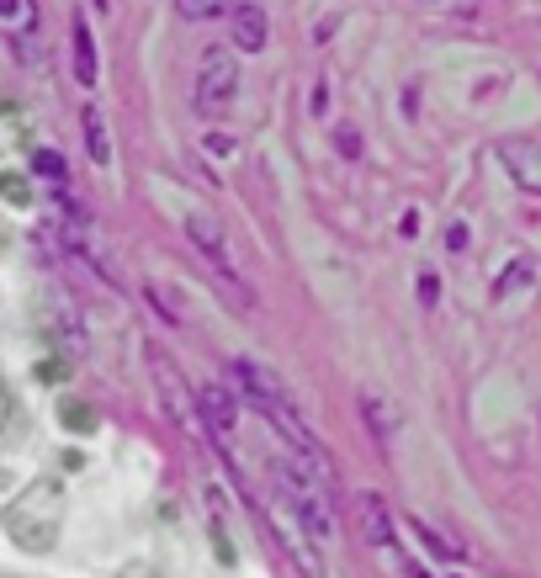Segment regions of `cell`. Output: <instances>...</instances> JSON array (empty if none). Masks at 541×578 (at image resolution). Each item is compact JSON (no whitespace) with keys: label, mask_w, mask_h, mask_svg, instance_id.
<instances>
[{"label":"cell","mask_w":541,"mask_h":578,"mask_svg":"<svg viewBox=\"0 0 541 578\" xmlns=\"http://www.w3.org/2000/svg\"><path fill=\"white\" fill-rule=\"evenodd\" d=\"M234 90H239V70H234V53L229 48H208L202 70H197V112L208 123H223L234 112Z\"/></svg>","instance_id":"cell-2"},{"label":"cell","mask_w":541,"mask_h":578,"mask_svg":"<svg viewBox=\"0 0 541 578\" xmlns=\"http://www.w3.org/2000/svg\"><path fill=\"white\" fill-rule=\"evenodd\" d=\"M59 419H64V430H96V414L85 409V404H64V409H59Z\"/></svg>","instance_id":"cell-12"},{"label":"cell","mask_w":541,"mask_h":578,"mask_svg":"<svg viewBox=\"0 0 541 578\" xmlns=\"http://www.w3.org/2000/svg\"><path fill=\"white\" fill-rule=\"evenodd\" d=\"M155 382H160V393H165V409L175 414L186 430H197V409H192V393H186L181 372H175L170 361H155Z\"/></svg>","instance_id":"cell-3"},{"label":"cell","mask_w":541,"mask_h":578,"mask_svg":"<svg viewBox=\"0 0 541 578\" xmlns=\"http://www.w3.org/2000/svg\"><path fill=\"white\" fill-rule=\"evenodd\" d=\"M234 42L250 48V53L266 48V11H260V5H239V11H234Z\"/></svg>","instance_id":"cell-6"},{"label":"cell","mask_w":541,"mask_h":578,"mask_svg":"<svg viewBox=\"0 0 541 578\" xmlns=\"http://www.w3.org/2000/svg\"><path fill=\"white\" fill-rule=\"evenodd\" d=\"M75 81L81 85H96V75H101V70H96V38H90V22H85V16H75Z\"/></svg>","instance_id":"cell-7"},{"label":"cell","mask_w":541,"mask_h":578,"mask_svg":"<svg viewBox=\"0 0 541 578\" xmlns=\"http://www.w3.org/2000/svg\"><path fill=\"white\" fill-rule=\"evenodd\" d=\"M0 197H5V202H16V207H27V202H33V186H27V175H16V170H0Z\"/></svg>","instance_id":"cell-11"},{"label":"cell","mask_w":541,"mask_h":578,"mask_svg":"<svg viewBox=\"0 0 541 578\" xmlns=\"http://www.w3.org/2000/svg\"><path fill=\"white\" fill-rule=\"evenodd\" d=\"M11 409H16V404H11V388H5V377H0V430L11 425Z\"/></svg>","instance_id":"cell-15"},{"label":"cell","mask_w":541,"mask_h":578,"mask_svg":"<svg viewBox=\"0 0 541 578\" xmlns=\"http://www.w3.org/2000/svg\"><path fill=\"white\" fill-rule=\"evenodd\" d=\"M81 127H85V149L96 165H112V138H107V123H101V107H81Z\"/></svg>","instance_id":"cell-5"},{"label":"cell","mask_w":541,"mask_h":578,"mask_svg":"<svg viewBox=\"0 0 541 578\" xmlns=\"http://www.w3.org/2000/svg\"><path fill=\"white\" fill-rule=\"evenodd\" d=\"M175 11H181L186 22H218V16L239 11V0H175Z\"/></svg>","instance_id":"cell-10"},{"label":"cell","mask_w":541,"mask_h":578,"mask_svg":"<svg viewBox=\"0 0 541 578\" xmlns=\"http://www.w3.org/2000/svg\"><path fill=\"white\" fill-rule=\"evenodd\" d=\"M186 229H192V239H197V249H202V255H212V260H218V271H223V276L234 282V266H229V255H223V239H218V223H208V218H192Z\"/></svg>","instance_id":"cell-9"},{"label":"cell","mask_w":541,"mask_h":578,"mask_svg":"<svg viewBox=\"0 0 541 578\" xmlns=\"http://www.w3.org/2000/svg\"><path fill=\"white\" fill-rule=\"evenodd\" d=\"M33 165H38L42 175H53V181H64V160H59L53 149H38V160H33Z\"/></svg>","instance_id":"cell-13"},{"label":"cell","mask_w":541,"mask_h":578,"mask_svg":"<svg viewBox=\"0 0 541 578\" xmlns=\"http://www.w3.org/2000/svg\"><path fill=\"white\" fill-rule=\"evenodd\" d=\"M64 531V483L59 478H33L22 494L5 504V537L16 541L22 552L48 557L59 546Z\"/></svg>","instance_id":"cell-1"},{"label":"cell","mask_w":541,"mask_h":578,"mask_svg":"<svg viewBox=\"0 0 541 578\" xmlns=\"http://www.w3.org/2000/svg\"><path fill=\"white\" fill-rule=\"evenodd\" d=\"M22 11V0H0V16H16Z\"/></svg>","instance_id":"cell-16"},{"label":"cell","mask_w":541,"mask_h":578,"mask_svg":"<svg viewBox=\"0 0 541 578\" xmlns=\"http://www.w3.org/2000/svg\"><path fill=\"white\" fill-rule=\"evenodd\" d=\"M356 515H361V526H367V541H372V546H388V531H393V526H388V509H382V499L377 494H361L356 499Z\"/></svg>","instance_id":"cell-8"},{"label":"cell","mask_w":541,"mask_h":578,"mask_svg":"<svg viewBox=\"0 0 541 578\" xmlns=\"http://www.w3.org/2000/svg\"><path fill=\"white\" fill-rule=\"evenodd\" d=\"M202 414H208V430H218V435H229L234 430V419H239V404H234V393L229 388H202Z\"/></svg>","instance_id":"cell-4"},{"label":"cell","mask_w":541,"mask_h":578,"mask_svg":"<svg viewBox=\"0 0 541 578\" xmlns=\"http://www.w3.org/2000/svg\"><path fill=\"white\" fill-rule=\"evenodd\" d=\"M118 578H160V568H155V563H127Z\"/></svg>","instance_id":"cell-14"}]
</instances>
